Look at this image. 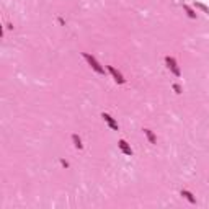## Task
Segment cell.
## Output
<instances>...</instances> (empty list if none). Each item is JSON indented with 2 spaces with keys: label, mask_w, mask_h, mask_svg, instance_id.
<instances>
[{
  "label": "cell",
  "mask_w": 209,
  "mask_h": 209,
  "mask_svg": "<svg viewBox=\"0 0 209 209\" xmlns=\"http://www.w3.org/2000/svg\"><path fill=\"white\" fill-rule=\"evenodd\" d=\"M83 59H85V61L88 62V66H90L92 69H93V70L96 72V74L104 75V69L101 67V64H100L98 61H96V59H95L92 54H87V52H83Z\"/></svg>",
  "instance_id": "cell-1"
},
{
  "label": "cell",
  "mask_w": 209,
  "mask_h": 209,
  "mask_svg": "<svg viewBox=\"0 0 209 209\" xmlns=\"http://www.w3.org/2000/svg\"><path fill=\"white\" fill-rule=\"evenodd\" d=\"M165 64H167L168 69H170V70L176 75V77H180V75H182V72H180V69H178V64H176V61H175L173 57L167 56V57H165Z\"/></svg>",
  "instance_id": "cell-2"
},
{
  "label": "cell",
  "mask_w": 209,
  "mask_h": 209,
  "mask_svg": "<svg viewBox=\"0 0 209 209\" xmlns=\"http://www.w3.org/2000/svg\"><path fill=\"white\" fill-rule=\"evenodd\" d=\"M108 72H110V74L113 75V79H114V82H116V83H119V85H123V83L126 82V79H124L123 75L119 74V72L116 70L113 66H108Z\"/></svg>",
  "instance_id": "cell-3"
},
{
  "label": "cell",
  "mask_w": 209,
  "mask_h": 209,
  "mask_svg": "<svg viewBox=\"0 0 209 209\" xmlns=\"http://www.w3.org/2000/svg\"><path fill=\"white\" fill-rule=\"evenodd\" d=\"M118 147L123 150V154H124V155H129V157H131L132 154H134V152H132V149H131V146H129V144H127L124 139H121V140L118 142Z\"/></svg>",
  "instance_id": "cell-4"
},
{
  "label": "cell",
  "mask_w": 209,
  "mask_h": 209,
  "mask_svg": "<svg viewBox=\"0 0 209 209\" xmlns=\"http://www.w3.org/2000/svg\"><path fill=\"white\" fill-rule=\"evenodd\" d=\"M101 118H103V119H104V121H106V123H108V126H110V127H111V129H113V131H118V129H119V126H118V123H116V121H114V119H113V118H111V116H110V114H108V113H103V114H101Z\"/></svg>",
  "instance_id": "cell-5"
},
{
  "label": "cell",
  "mask_w": 209,
  "mask_h": 209,
  "mask_svg": "<svg viewBox=\"0 0 209 209\" xmlns=\"http://www.w3.org/2000/svg\"><path fill=\"white\" fill-rule=\"evenodd\" d=\"M180 196H183L186 201H190L191 204H196V198H195V195H193L191 191H188V190H182L180 191Z\"/></svg>",
  "instance_id": "cell-6"
},
{
  "label": "cell",
  "mask_w": 209,
  "mask_h": 209,
  "mask_svg": "<svg viewBox=\"0 0 209 209\" xmlns=\"http://www.w3.org/2000/svg\"><path fill=\"white\" fill-rule=\"evenodd\" d=\"M72 142H74L75 149H83V142H82V139H80L77 134H72Z\"/></svg>",
  "instance_id": "cell-7"
},
{
  "label": "cell",
  "mask_w": 209,
  "mask_h": 209,
  "mask_svg": "<svg viewBox=\"0 0 209 209\" xmlns=\"http://www.w3.org/2000/svg\"><path fill=\"white\" fill-rule=\"evenodd\" d=\"M144 134L147 136V139H149V142H150V144H157V137H155V134L150 129H144Z\"/></svg>",
  "instance_id": "cell-8"
},
{
  "label": "cell",
  "mask_w": 209,
  "mask_h": 209,
  "mask_svg": "<svg viewBox=\"0 0 209 209\" xmlns=\"http://www.w3.org/2000/svg\"><path fill=\"white\" fill-rule=\"evenodd\" d=\"M183 10L188 13V17H190V18H196V13H195V10H193L190 5H183Z\"/></svg>",
  "instance_id": "cell-9"
},
{
  "label": "cell",
  "mask_w": 209,
  "mask_h": 209,
  "mask_svg": "<svg viewBox=\"0 0 209 209\" xmlns=\"http://www.w3.org/2000/svg\"><path fill=\"white\" fill-rule=\"evenodd\" d=\"M173 90H175V93H182V87H180V85H176V83H173Z\"/></svg>",
  "instance_id": "cell-10"
},
{
  "label": "cell",
  "mask_w": 209,
  "mask_h": 209,
  "mask_svg": "<svg viewBox=\"0 0 209 209\" xmlns=\"http://www.w3.org/2000/svg\"><path fill=\"white\" fill-rule=\"evenodd\" d=\"M61 165H62V167H66V168H69V163H67L66 160H61Z\"/></svg>",
  "instance_id": "cell-11"
}]
</instances>
